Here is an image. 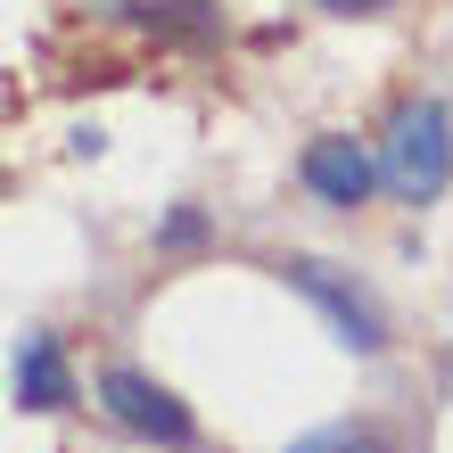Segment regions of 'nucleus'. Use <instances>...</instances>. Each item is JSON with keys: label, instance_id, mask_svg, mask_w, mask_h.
Instances as JSON below:
<instances>
[{"label": "nucleus", "instance_id": "1", "mask_svg": "<svg viewBox=\"0 0 453 453\" xmlns=\"http://www.w3.org/2000/svg\"><path fill=\"white\" fill-rule=\"evenodd\" d=\"M388 190L395 198H437L445 173H453V141H445V116L429 108V99H412V108H395V132H388V157H380Z\"/></svg>", "mask_w": 453, "mask_h": 453}, {"label": "nucleus", "instance_id": "2", "mask_svg": "<svg viewBox=\"0 0 453 453\" xmlns=\"http://www.w3.org/2000/svg\"><path fill=\"white\" fill-rule=\"evenodd\" d=\"M288 288H305V297L330 313V330H338L346 346H355V355H380V346H388V330H380V305H371L363 288L338 273V264H322V256H297V264H288Z\"/></svg>", "mask_w": 453, "mask_h": 453}, {"label": "nucleus", "instance_id": "3", "mask_svg": "<svg viewBox=\"0 0 453 453\" xmlns=\"http://www.w3.org/2000/svg\"><path fill=\"white\" fill-rule=\"evenodd\" d=\"M99 395H108V412L124 420V429H141V437H165V445L190 437V412H181L157 380H141V371H108V380H99Z\"/></svg>", "mask_w": 453, "mask_h": 453}, {"label": "nucleus", "instance_id": "4", "mask_svg": "<svg viewBox=\"0 0 453 453\" xmlns=\"http://www.w3.org/2000/svg\"><path fill=\"white\" fill-rule=\"evenodd\" d=\"M305 181H313L330 206H363V198H371V181H380V165H371L355 141H338V132H330V141H313V149H305Z\"/></svg>", "mask_w": 453, "mask_h": 453}, {"label": "nucleus", "instance_id": "5", "mask_svg": "<svg viewBox=\"0 0 453 453\" xmlns=\"http://www.w3.org/2000/svg\"><path fill=\"white\" fill-rule=\"evenodd\" d=\"M66 363H58V346H50V338H25L17 346V404L25 412H58L66 404Z\"/></svg>", "mask_w": 453, "mask_h": 453}, {"label": "nucleus", "instance_id": "6", "mask_svg": "<svg viewBox=\"0 0 453 453\" xmlns=\"http://www.w3.org/2000/svg\"><path fill=\"white\" fill-rule=\"evenodd\" d=\"M288 453H388L371 429H355V420H338V429H313V437H297Z\"/></svg>", "mask_w": 453, "mask_h": 453}, {"label": "nucleus", "instance_id": "7", "mask_svg": "<svg viewBox=\"0 0 453 453\" xmlns=\"http://www.w3.org/2000/svg\"><path fill=\"white\" fill-rule=\"evenodd\" d=\"M322 9H338V17H355V9H380V0H322Z\"/></svg>", "mask_w": 453, "mask_h": 453}]
</instances>
